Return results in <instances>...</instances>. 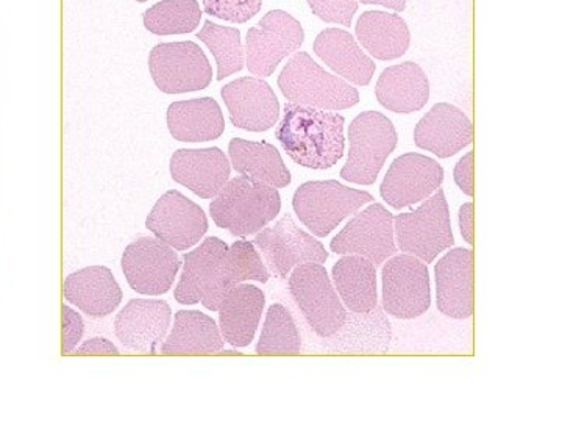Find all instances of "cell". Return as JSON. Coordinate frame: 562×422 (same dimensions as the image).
Listing matches in <instances>:
<instances>
[{"label": "cell", "instance_id": "1", "mask_svg": "<svg viewBox=\"0 0 562 422\" xmlns=\"http://www.w3.org/2000/svg\"><path fill=\"white\" fill-rule=\"evenodd\" d=\"M344 122L341 114L286 102L276 136L292 162L324 171L342 158Z\"/></svg>", "mask_w": 562, "mask_h": 422}, {"label": "cell", "instance_id": "2", "mask_svg": "<svg viewBox=\"0 0 562 422\" xmlns=\"http://www.w3.org/2000/svg\"><path fill=\"white\" fill-rule=\"evenodd\" d=\"M280 192L271 185L238 176L228 180L210 203V214L217 227L233 236L258 233L279 216Z\"/></svg>", "mask_w": 562, "mask_h": 422}, {"label": "cell", "instance_id": "3", "mask_svg": "<svg viewBox=\"0 0 562 422\" xmlns=\"http://www.w3.org/2000/svg\"><path fill=\"white\" fill-rule=\"evenodd\" d=\"M284 98L299 106L338 111L360 102V92L349 81L333 76L313 60L306 52H295L279 76Z\"/></svg>", "mask_w": 562, "mask_h": 422}, {"label": "cell", "instance_id": "4", "mask_svg": "<svg viewBox=\"0 0 562 422\" xmlns=\"http://www.w3.org/2000/svg\"><path fill=\"white\" fill-rule=\"evenodd\" d=\"M394 236L398 249L424 263L435 262L454 244L452 220L446 192L439 188L425 199L419 209L394 218Z\"/></svg>", "mask_w": 562, "mask_h": 422}, {"label": "cell", "instance_id": "5", "mask_svg": "<svg viewBox=\"0 0 562 422\" xmlns=\"http://www.w3.org/2000/svg\"><path fill=\"white\" fill-rule=\"evenodd\" d=\"M372 201L368 191L344 187L336 180L306 181L294 192L292 207L314 236L325 238L346 218Z\"/></svg>", "mask_w": 562, "mask_h": 422}, {"label": "cell", "instance_id": "6", "mask_svg": "<svg viewBox=\"0 0 562 422\" xmlns=\"http://www.w3.org/2000/svg\"><path fill=\"white\" fill-rule=\"evenodd\" d=\"M349 141V158L341 169L342 179L357 185L375 184L384 162L397 147L394 124L379 111H364L351 122Z\"/></svg>", "mask_w": 562, "mask_h": 422}, {"label": "cell", "instance_id": "7", "mask_svg": "<svg viewBox=\"0 0 562 422\" xmlns=\"http://www.w3.org/2000/svg\"><path fill=\"white\" fill-rule=\"evenodd\" d=\"M290 290L310 327L321 338H330L342 331L347 310L321 263L295 266L290 277Z\"/></svg>", "mask_w": 562, "mask_h": 422}, {"label": "cell", "instance_id": "8", "mask_svg": "<svg viewBox=\"0 0 562 422\" xmlns=\"http://www.w3.org/2000/svg\"><path fill=\"white\" fill-rule=\"evenodd\" d=\"M305 31L301 22L283 10H272L247 32L244 58L247 69L258 77L272 76L284 58L301 49Z\"/></svg>", "mask_w": 562, "mask_h": 422}, {"label": "cell", "instance_id": "9", "mask_svg": "<svg viewBox=\"0 0 562 422\" xmlns=\"http://www.w3.org/2000/svg\"><path fill=\"white\" fill-rule=\"evenodd\" d=\"M149 69L158 90L166 95L202 91L213 80L205 52L192 41L155 46L149 55Z\"/></svg>", "mask_w": 562, "mask_h": 422}, {"label": "cell", "instance_id": "10", "mask_svg": "<svg viewBox=\"0 0 562 422\" xmlns=\"http://www.w3.org/2000/svg\"><path fill=\"white\" fill-rule=\"evenodd\" d=\"M383 310L398 320H414L430 310L427 263L409 254L392 255L383 266Z\"/></svg>", "mask_w": 562, "mask_h": 422}, {"label": "cell", "instance_id": "11", "mask_svg": "<svg viewBox=\"0 0 562 422\" xmlns=\"http://www.w3.org/2000/svg\"><path fill=\"white\" fill-rule=\"evenodd\" d=\"M255 247L262 254L266 268L273 277L286 279L295 266L303 263H325L328 252L319 240L302 231L291 214H284L271 227H265L254 240Z\"/></svg>", "mask_w": 562, "mask_h": 422}, {"label": "cell", "instance_id": "12", "mask_svg": "<svg viewBox=\"0 0 562 422\" xmlns=\"http://www.w3.org/2000/svg\"><path fill=\"white\" fill-rule=\"evenodd\" d=\"M330 249L339 255H360L379 266L397 254L394 216L382 203L357 211L349 224L331 240Z\"/></svg>", "mask_w": 562, "mask_h": 422}, {"label": "cell", "instance_id": "13", "mask_svg": "<svg viewBox=\"0 0 562 422\" xmlns=\"http://www.w3.org/2000/svg\"><path fill=\"white\" fill-rule=\"evenodd\" d=\"M176 249L158 238L136 240L122 254V271L133 291L160 296L171 290L180 269Z\"/></svg>", "mask_w": 562, "mask_h": 422}, {"label": "cell", "instance_id": "14", "mask_svg": "<svg viewBox=\"0 0 562 422\" xmlns=\"http://www.w3.org/2000/svg\"><path fill=\"white\" fill-rule=\"evenodd\" d=\"M146 227L173 249L187 251L201 242L209 231V218L198 203L180 191L171 190L155 203Z\"/></svg>", "mask_w": 562, "mask_h": 422}, {"label": "cell", "instance_id": "15", "mask_svg": "<svg viewBox=\"0 0 562 422\" xmlns=\"http://www.w3.org/2000/svg\"><path fill=\"white\" fill-rule=\"evenodd\" d=\"M443 169L438 162L425 155H402L395 158L384 176L380 195L392 209L402 210L425 201L441 188Z\"/></svg>", "mask_w": 562, "mask_h": 422}, {"label": "cell", "instance_id": "16", "mask_svg": "<svg viewBox=\"0 0 562 422\" xmlns=\"http://www.w3.org/2000/svg\"><path fill=\"white\" fill-rule=\"evenodd\" d=\"M222 99L235 127L247 132H268L280 118V102L271 85L260 77H243L225 85Z\"/></svg>", "mask_w": 562, "mask_h": 422}, {"label": "cell", "instance_id": "17", "mask_svg": "<svg viewBox=\"0 0 562 422\" xmlns=\"http://www.w3.org/2000/svg\"><path fill=\"white\" fill-rule=\"evenodd\" d=\"M171 321L168 302L133 299L117 313L114 333L127 349L155 354L168 336Z\"/></svg>", "mask_w": 562, "mask_h": 422}, {"label": "cell", "instance_id": "18", "mask_svg": "<svg viewBox=\"0 0 562 422\" xmlns=\"http://www.w3.org/2000/svg\"><path fill=\"white\" fill-rule=\"evenodd\" d=\"M472 140L473 127L468 114L447 102L436 103L414 129L416 146L439 158L453 157L471 146Z\"/></svg>", "mask_w": 562, "mask_h": 422}, {"label": "cell", "instance_id": "19", "mask_svg": "<svg viewBox=\"0 0 562 422\" xmlns=\"http://www.w3.org/2000/svg\"><path fill=\"white\" fill-rule=\"evenodd\" d=\"M438 310L453 320L473 314V251L457 247L436 263Z\"/></svg>", "mask_w": 562, "mask_h": 422}, {"label": "cell", "instance_id": "20", "mask_svg": "<svg viewBox=\"0 0 562 422\" xmlns=\"http://www.w3.org/2000/svg\"><path fill=\"white\" fill-rule=\"evenodd\" d=\"M232 163L220 147L180 149L171 157V176L202 199L216 198L228 179Z\"/></svg>", "mask_w": 562, "mask_h": 422}, {"label": "cell", "instance_id": "21", "mask_svg": "<svg viewBox=\"0 0 562 422\" xmlns=\"http://www.w3.org/2000/svg\"><path fill=\"white\" fill-rule=\"evenodd\" d=\"M269 277H271V273L262 263L260 252L255 247V244L247 242V240H239V242L228 246V249L222 255L216 269H214L209 290H206L201 302L205 309L217 312L222 299L236 285L247 280L266 284Z\"/></svg>", "mask_w": 562, "mask_h": 422}, {"label": "cell", "instance_id": "22", "mask_svg": "<svg viewBox=\"0 0 562 422\" xmlns=\"http://www.w3.org/2000/svg\"><path fill=\"white\" fill-rule=\"evenodd\" d=\"M66 301L92 318H105L120 307L122 290L105 266H90L66 277Z\"/></svg>", "mask_w": 562, "mask_h": 422}, {"label": "cell", "instance_id": "23", "mask_svg": "<svg viewBox=\"0 0 562 422\" xmlns=\"http://www.w3.org/2000/svg\"><path fill=\"white\" fill-rule=\"evenodd\" d=\"M314 52L328 68L349 84L358 87L371 84L375 63L351 33L341 29H325L314 41Z\"/></svg>", "mask_w": 562, "mask_h": 422}, {"label": "cell", "instance_id": "24", "mask_svg": "<svg viewBox=\"0 0 562 422\" xmlns=\"http://www.w3.org/2000/svg\"><path fill=\"white\" fill-rule=\"evenodd\" d=\"M266 296L254 285H236L222 299L220 329L224 342L233 347H247L254 342L260 325Z\"/></svg>", "mask_w": 562, "mask_h": 422}, {"label": "cell", "instance_id": "25", "mask_svg": "<svg viewBox=\"0 0 562 422\" xmlns=\"http://www.w3.org/2000/svg\"><path fill=\"white\" fill-rule=\"evenodd\" d=\"M375 96L392 113H416L430 99V80L417 63H401L383 70L376 81Z\"/></svg>", "mask_w": 562, "mask_h": 422}, {"label": "cell", "instance_id": "26", "mask_svg": "<svg viewBox=\"0 0 562 422\" xmlns=\"http://www.w3.org/2000/svg\"><path fill=\"white\" fill-rule=\"evenodd\" d=\"M357 38L362 49L376 60L391 62L409 49L412 33L398 14L386 11H366L357 22Z\"/></svg>", "mask_w": 562, "mask_h": 422}, {"label": "cell", "instance_id": "27", "mask_svg": "<svg viewBox=\"0 0 562 422\" xmlns=\"http://www.w3.org/2000/svg\"><path fill=\"white\" fill-rule=\"evenodd\" d=\"M168 127L181 143H205L221 138L225 120L220 103L213 98L191 99L169 106Z\"/></svg>", "mask_w": 562, "mask_h": 422}, {"label": "cell", "instance_id": "28", "mask_svg": "<svg viewBox=\"0 0 562 422\" xmlns=\"http://www.w3.org/2000/svg\"><path fill=\"white\" fill-rule=\"evenodd\" d=\"M224 336L220 325L209 314L180 310L176 313L173 327L161 344L165 355H206L224 349Z\"/></svg>", "mask_w": 562, "mask_h": 422}, {"label": "cell", "instance_id": "29", "mask_svg": "<svg viewBox=\"0 0 562 422\" xmlns=\"http://www.w3.org/2000/svg\"><path fill=\"white\" fill-rule=\"evenodd\" d=\"M228 155L235 171L251 180L284 188L291 184V173L281 158L279 149L266 141L233 138L228 144Z\"/></svg>", "mask_w": 562, "mask_h": 422}, {"label": "cell", "instance_id": "30", "mask_svg": "<svg viewBox=\"0 0 562 422\" xmlns=\"http://www.w3.org/2000/svg\"><path fill=\"white\" fill-rule=\"evenodd\" d=\"M341 301L355 314H369L379 306L375 265L360 255H347L331 271Z\"/></svg>", "mask_w": 562, "mask_h": 422}, {"label": "cell", "instance_id": "31", "mask_svg": "<svg viewBox=\"0 0 562 422\" xmlns=\"http://www.w3.org/2000/svg\"><path fill=\"white\" fill-rule=\"evenodd\" d=\"M227 249V243L216 236H210L201 246L184 255L183 271L173 292L177 302L195 306L202 301L213 279L214 269Z\"/></svg>", "mask_w": 562, "mask_h": 422}, {"label": "cell", "instance_id": "32", "mask_svg": "<svg viewBox=\"0 0 562 422\" xmlns=\"http://www.w3.org/2000/svg\"><path fill=\"white\" fill-rule=\"evenodd\" d=\"M198 0H161L144 13V27L158 36L194 32L202 20Z\"/></svg>", "mask_w": 562, "mask_h": 422}, {"label": "cell", "instance_id": "33", "mask_svg": "<svg viewBox=\"0 0 562 422\" xmlns=\"http://www.w3.org/2000/svg\"><path fill=\"white\" fill-rule=\"evenodd\" d=\"M198 38L209 47L217 63V80H224L225 77L243 70L246 58H244L241 32L238 29L205 21L202 31L198 33Z\"/></svg>", "mask_w": 562, "mask_h": 422}, {"label": "cell", "instance_id": "34", "mask_svg": "<svg viewBox=\"0 0 562 422\" xmlns=\"http://www.w3.org/2000/svg\"><path fill=\"white\" fill-rule=\"evenodd\" d=\"M302 351L301 333L286 307L273 303L266 313L257 354L297 355Z\"/></svg>", "mask_w": 562, "mask_h": 422}, {"label": "cell", "instance_id": "35", "mask_svg": "<svg viewBox=\"0 0 562 422\" xmlns=\"http://www.w3.org/2000/svg\"><path fill=\"white\" fill-rule=\"evenodd\" d=\"M203 11L217 20L244 24L260 13L262 0H202Z\"/></svg>", "mask_w": 562, "mask_h": 422}, {"label": "cell", "instance_id": "36", "mask_svg": "<svg viewBox=\"0 0 562 422\" xmlns=\"http://www.w3.org/2000/svg\"><path fill=\"white\" fill-rule=\"evenodd\" d=\"M313 13L328 24L351 25L358 11L357 0H306Z\"/></svg>", "mask_w": 562, "mask_h": 422}, {"label": "cell", "instance_id": "37", "mask_svg": "<svg viewBox=\"0 0 562 422\" xmlns=\"http://www.w3.org/2000/svg\"><path fill=\"white\" fill-rule=\"evenodd\" d=\"M85 324L79 313L63 306V354H70L83 338Z\"/></svg>", "mask_w": 562, "mask_h": 422}, {"label": "cell", "instance_id": "38", "mask_svg": "<svg viewBox=\"0 0 562 422\" xmlns=\"http://www.w3.org/2000/svg\"><path fill=\"white\" fill-rule=\"evenodd\" d=\"M454 181L465 196H473V152H468L454 166Z\"/></svg>", "mask_w": 562, "mask_h": 422}, {"label": "cell", "instance_id": "39", "mask_svg": "<svg viewBox=\"0 0 562 422\" xmlns=\"http://www.w3.org/2000/svg\"><path fill=\"white\" fill-rule=\"evenodd\" d=\"M77 355H117L120 351L110 340L91 338L81 344L76 352Z\"/></svg>", "mask_w": 562, "mask_h": 422}, {"label": "cell", "instance_id": "40", "mask_svg": "<svg viewBox=\"0 0 562 422\" xmlns=\"http://www.w3.org/2000/svg\"><path fill=\"white\" fill-rule=\"evenodd\" d=\"M458 218H460L462 238H464L465 243L473 244V203L465 202L461 207Z\"/></svg>", "mask_w": 562, "mask_h": 422}, {"label": "cell", "instance_id": "41", "mask_svg": "<svg viewBox=\"0 0 562 422\" xmlns=\"http://www.w3.org/2000/svg\"><path fill=\"white\" fill-rule=\"evenodd\" d=\"M357 2L364 3V5L384 7V9L398 11V13L406 9V0H357Z\"/></svg>", "mask_w": 562, "mask_h": 422}, {"label": "cell", "instance_id": "42", "mask_svg": "<svg viewBox=\"0 0 562 422\" xmlns=\"http://www.w3.org/2000/svg\"><path fill=\"white\" fill-rule=\"evenodd\" d=\"M138 2H147V0H138Z\"/></svg>", "mask_w": 562, "mask_h": 422}]
</instances>
